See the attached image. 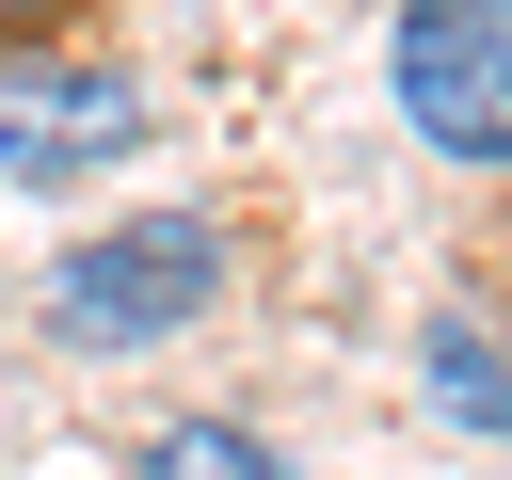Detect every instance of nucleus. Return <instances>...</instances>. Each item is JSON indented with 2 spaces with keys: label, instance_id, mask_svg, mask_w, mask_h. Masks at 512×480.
Returning a JSON list of instances; mask_svg holds the SVG:
<instances>
[{
  "label": "nucleus",
  "instance_id": "obj_3",
  "mask_svg": "<svg viewBox=\"0 0 512 480\" xmlns=\"http://www.w3.org/2000/svg\"><path fill=\"white\" fill-rule=\"evenodd\" d=\"M112 144H144L128 64H0V176H80Z\"/></svg>",
  "mask_w": 512,
  "mask_h": 480
},
{
  "label": "nucleus",
  "instance_id": "obj_2",
  "mask_svg": "<svg viewBox=\"0 0 512 480\" xmlns=\"http://www.w3.org/2000/svg\"><path fill=\"white\" fill-rule=\"evenodd\" d=\"M400 112L448 160H512V0H400Z\"/></svg>",
  "mask_w": 512,
  "mask_h": 480
},
{
  "label": "nucleus",
  "instance_id": "obj_5",
  "mask_svg": "<svg viewBox=\"0 0 512 480\" xmlns=\"http://www.w3.org/2000/svg\"><path fill=\"white\" fill-rule=\"evenodd\" d=\"M144 480H288L256 432H224V416H176L160 448H144Z\"/></svg>",
  "mask_w": 512,
  "mask_h": 480
},
{
  "label": "nucleus",
  "instance_id": "obj_1",
  "mask_svg": "<svg viewBox=\"0 0 512 480\" xmlns=\"http://www.w3.org/2000/svg\"><path fill=\"white\" fill-rule=\"evenodd\" d=\"M208 288H224V224L160 208V224H112V240H80V256L48 272V320H64L80 352H144V336L208 320Z\"/></svg>",
  "mask_w": 512,
  "mask_h": 480
},
{
  "label": "nucleus",
  "instance_id": "obj_4",
  "mask_svg": "<svg viewBox=\"0 0 512 480\" xmlns=\"http://www.w3.org/2000/svg\"><path fill=\"white\" fill-rule=\"evenodd\" d=\"M432 400H448L464 432H512V352H496L480 320H432Z\"/></svg>",
  "mask_w": 512,
  "mask_h": 480
}]
</instances>
